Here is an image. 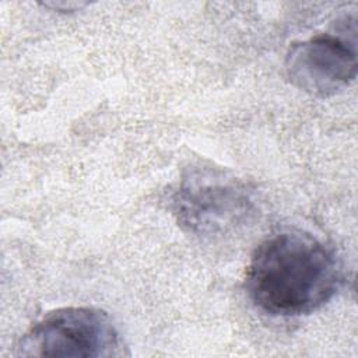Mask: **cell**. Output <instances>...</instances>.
I'll return each instance as SVG.
<instances>
[{"label": "cell", "instance_id": "cell-1", "mask_svg": "<svg viewBox=\"0 0 358 358\" xmlns=\"http://www.w3.org/2000/svg\"><path fill=\"white\" fill-rule=\"evenodd\" d=\"M343 271L334 252L313 235L287 229L253 252L245 278L252 302L273 316L308 315L340 289Z\"/></svg>", "mask_w": 358, "mask_h": 358}, {"label": "cell", "instance_id": "cell-2", "mask_svg": "<svg viewBox=\"0 0 358 358\" xmlns=\"http://www.w3.org/2000/svg\"><path fill=\"white\" fill-rule=\"evenodd\" d=\"M255 203L246 186L214 168H194L172 194V211L178 224L197 236L224 235L243 225L253 214Z\"/></svg>", "mask_w": 358, "mask_h": 358}, {"label": "cell", "instance_id": "cell-3", "mask_svg": "<svg viewBox=\"0 0 358 358\" xmlns=\"http://www.w3.org/2000/svg\"><path fill=\"white\" fill-rule=\"evenodd\" d=\"M124 345L108 313L87 306L46 313L21 338L22 357H122Z\"/></svg>", "mask_w": 358, "mask_h": 358}, {"label": "cell", "instance_id": "cell-4", "mask_svg": "<svg viewBox=\"0 0 358 358\" xmlns=\"http://www.w3.org/2000/svg\"><path fill=\"white\" fill-rule=\"evenodd\" d=\"M355 38L345 34H319L292 45L285 59L289 81L299 90L330 96L345 88L357 77Z\"/></svg>", "mask_w": 358, "mask_h": 358}]
</instances>
